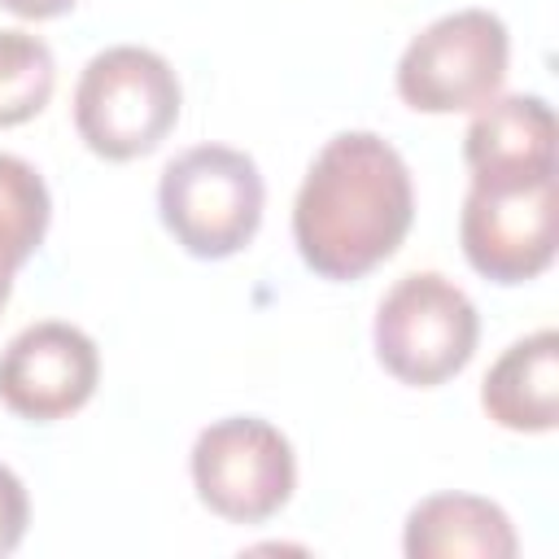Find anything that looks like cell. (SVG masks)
Wrapping results in <instances>:
<instances>
[{
    "mask_svg": "<svg viewBox=\"0 0 559 559\" xmlns=\"http://www.w3.org/2000/svg\"><path fill=\"white\" fill-rule=\"evenodd\" d=\"M415 218L402 153L376 131L332 135L293 201V245L323 280H362L397 253Z\"/></svg>",
    "mask_w": 559,
    "mask_h": 559,
    "instance_id": "6da1fadb",
    "label": "cell"
},
{
    "mask_svg": "<svg viewBox=\"0 0 559 559\" xmlns=\"http://www.w3.org/2000/svg\"><path fill=\"white\" fill-rule=\"evenodd\" d=\"M262 205L266 183L258 162L227 144L183 148L157 179L162 227L183 253L205 262L240 253L262 227Z\"/></svg>",
    "mask_w": 559,
    "mask_h": 559,
    "instance_id": "7a4b0ae2",
    "label": "cell"
},
{
    "mask_svg": "<svg viewBox=\"0 0 559 559\" xmlns=\"http://www.w3.org/2000/svg\"><path fill=\"white\" fill-rule=\"evenodd\" d=\"M179 79L170 61L140 44L96 52L74 87V131L105 162L153 153L179 122Z\"/></svg>",
    "mask_w": 559,
    "mask_h": 559,
    "instance_id": "3957f363",
    "label": "cell"
},
{
    "mask_svg": "<svg viewBox=\"0 0 559 559\" xmlns=\"http://www.w3.org/2000/svg\"><path fill=\"white\" fill-rule=\"evenodd\" d=\"M476 341L480 314L472 297L441 271L402 275L376 306V358L393 380L411 389H437L459 376L472 362Z\"/></svg>",
    "mask_w": 559,
    "mask_h": 559,
    "instance_id": "277c9868",
    "label": "cell"
},
{
    "mask_svg": "<svg viewBox=\"0 0 559 559\" xmlns=\"http://www.w3.org/2000/svg\"><path fill=\"white\" fill-rule=\"evenodd\" d=\"M511 35L489 9H459L428 22L397 61V96L415 114H467L507 83Z\"/></svg>",
    "mask_w": 559,
    "mask_h": 559,
    "instance_id": "5b68a950",
    "label": "cell"
},
{
    "mask_svg": "<svg viewBox=\"0 0 559 559\" xmlns=\"http://www.w3.org/2000/svg\"><path fill=\"white\" fill-rule=\"evenodd\" d=\"M192 489L201 507L231 524H262L297 489L293 441L258 415H227L192 441Z\"/></svg>",
    "mask_w": 559,
    "mask_h": 559,
    "instance_id": "8992f818",
    "label": "cell"
},
{
    "mask_svg": "<svg viewBox=\"0 0 559 559\" xmlns=\"http://www.w3.org/2000/svg\"><path fill=\"white\" fill-rule=\"evenodd\" d=\"M459 240L476 275L493 284L537 280L555 262V175L472 179Z\"/></svg>",
    "mask_w": 559,
    "mask_h": 559,
    "instance_id": "52a82bcc",
    "label": "cell"
},
{
    "mask_svg": "<svg viewBox=\"0 0 559 559\" xmlns=\"http://www.w3.org/2000/svg\"><path fill=\"white\" fill-rule=\"evenodd\" d=\"M96 380V341L61 319L31 323L0 349V402L31 424L70 419L92 402Z\"/></svg>",
    "mask_w": 559,
    "mask_h": 559,
    "instance_id": "ba28073f",
    "label": "cell"
},
{
    "mask_svg": "<svg viewBox=\"0 0 559 559\" xmlns=\"http://www.w3.org/2000/svg\"><path fill=\"white\" fill-rule=\"evenodd\" d=\"M472 179L555 175V109L542 96H493L463 131Z\"/></svg>",
    "mask_w": 559,
    "mask_h": 559,
    "instance_id": "9c48e42d",
    "label": "cell"
},
{
    "mask_svg": "<svg viewBox=\"0 0 559 559\" xmlns=\"http://www.w3.org/2000/svg\"><path fill=\"white\" fill-rule=\"evenodd\" d=\"M480 406L507 432H550L559 424V332L542 328L507 345L480 380Z\"/></svg>",
    "mask_w": 559,
    "mask_h": 559,
    "instance_id": "30bf717a",
    "label": "cell"
},
{
    "mask_svg": "<svg viewBox=\"0 0 559 559\" xmlns=\"http://www.w3.org/2000/svg\"><path fill=\"white\" fill-rule=\"evenodd\" d=\"M402 550L411 559H511L520 542L498 502L480 493H432L411 507Z\"/></svg>",
    "mask_w": 559,
    "mask_h": 559,
    "instance_id": "8fae6325",
    "label": "cell"
},
{
    "mask_svg": "<svg viewBox=\"0 0 559 559\" xmlns=\"http://www.w3.org/2000/svg\"><path fill=\"white\" fill-rule=\"evenodd\" d=\"M52 197L44 175L13 153H0V310L13 293V275L44 245Z\"/></svg>",
    "mask_w": 559,
    "mask_h": 559,
    "instance_id": "7c38bea8",
    "label": "cell"
},
{
    "mask_svg": "<svg viewBox=\"0 0 559 559\" xmlns=\"http://www.w3.org/2000/svg\"><path fill=\"white\" fill-rule=\"evenodd\" d=\"M57 61L52 48L17 26H0V127H22L52 100Z\"/></svg>",
    "mask_w": 559,
    "mask_h": 559,
    "instance_id": "4fadbf2b",
    "label": "cell"
},
{
    "mask_svg": "<svg viewBox=\"0 0 559 559\" xmlns=\"http://www.w3.org/2000/svg\"><path fill=\"white\" fill-rule=\"evenodd\" d=\"M26 524H31V498H26V485L13 467L0 463V559L13 555L26 537Z\"/></svg>",
    "mask_w": 559,
    "mask_h": 559,
    "instance_id": "5bb4252c",
    "label": "cell"
},
{
    "mask_svg": "<svg viewBox=\"0 0 559 559\" xmlns=\"http://www.w3.org/2000/svg\"><path fill=\"white\" fill-rule=\"evenodd\" d=\"M79 0H0V9H9V13H17V17H26V22H48V17H61V13H70Z\"/></svg>",
    "mask_w": 559,
    "mask_h": 559,
    "instance_id": "9a60e30c",
    "label": "cell"
}]
</instances>
